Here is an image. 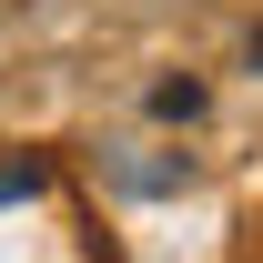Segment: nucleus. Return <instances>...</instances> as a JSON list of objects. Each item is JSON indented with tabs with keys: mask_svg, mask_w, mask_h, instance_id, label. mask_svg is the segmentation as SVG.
<instances>
[{
	"mask_svg": "<svg viewBox=\"0 0 263 263\" xmlns=\"http://www.w3.org/2000/svg\"><path fill=\"white\" fill-rule=\"evenodd\" d=\"M41 182H51V162H41V152H21V162H0V202H21V193H41Z\"/></svg>",
	"mask_w": 263,
	"mask_h": 263,
	"instance_id": "2",
	"label": "nucleus"
},
{
	"mask_svg": "<svg viewBox=\"0 0 263 263\" xmlns=\"http://www.w3.org/2000/svg\"><path fill=\"white\" fill-rule=\"evenodd\" d=\"M152 122H202V81H193V71L152 81Z\"/></svg>",
	"mask_w": 263,
	"mask_h": 263,
	"instance_id": "1",
	"label": "nucleus"
},
{
	"mask_svg": "<svg viewBox=\"0 0 263 263\" xmlns=\"http://www.w3.org/2000/svg\"><path fill=\"white\" fill-rule=\"evenodd\" d=\"M253 61H263V41H253Z\"/></svg>",
	"mask_w": 263,
	"mask_h": 263,
	"instance_id": "3",
	"label": "nucleus"
}]
</instances>
